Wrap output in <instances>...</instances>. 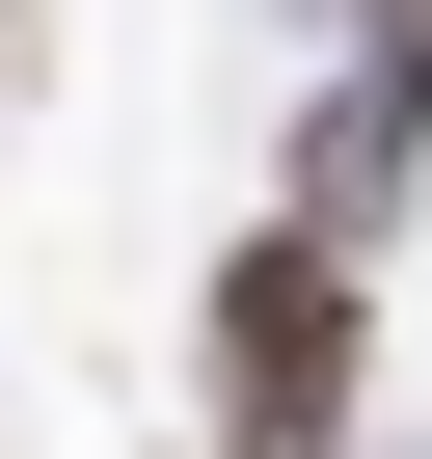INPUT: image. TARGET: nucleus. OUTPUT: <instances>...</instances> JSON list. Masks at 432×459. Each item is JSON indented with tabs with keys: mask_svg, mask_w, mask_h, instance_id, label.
<instances>
[{
	"mask_svg": "<svg viewBox=\"0 0 432 459\" xmlns=\"http://www.w3.org/2000/svg\"><path fill=\"white\" fill-rule=\"evenodd\" d=\"M189 378H216V459H351V378H378V271L298 244V216H244L189 298Z\"/></svg>",
	"mask_w": 432,
	"mask_h": 459,
	"instance_id": "obj_1",
	"label": "nucleus"
},
{
	"mask_svg": "<svg viewBox=\"0 0 432 459\" xmlns=\"http://www.w3.org/2000/svg\"><path fill=\"white\" fill-rule=\"evenodd\" d=\"M405 162H432V0H378V28H351V82H324V135H298V244H351V271H378Z\"/></svg>",
	"mask_w": 432,
	"mask_h": 459,
	"instance_id": "obj_2",
	"label": "nucleus"
}]
</instances>
